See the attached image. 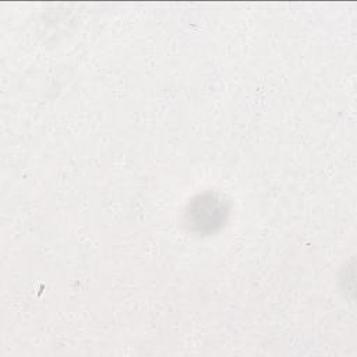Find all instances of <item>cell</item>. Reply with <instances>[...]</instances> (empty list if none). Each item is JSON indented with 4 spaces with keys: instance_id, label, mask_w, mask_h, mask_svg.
Returning <instances> with one entry per match:
<instances>
[{
    "instance_id": "1",
    "label": "cell",
    "mask_w": 357,
    "mask_h": 357,
    "mask_svg": "<svg viewBox=\"0 0 357 357\" xmlns=\"http://www.w3.org/2000/svg\"><path fill=\"white\" fill-rule=\"evenodd\" d=\"M187 213L191 225L197 230L212 231L223 223L226 208L225 202L220 198L212 194H206L195 198L190 205Z\"/></svg>"
}]
</instances>
